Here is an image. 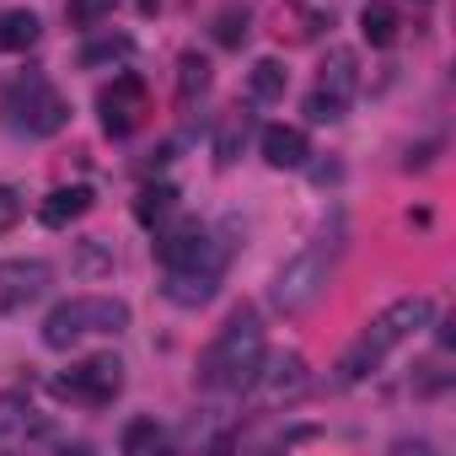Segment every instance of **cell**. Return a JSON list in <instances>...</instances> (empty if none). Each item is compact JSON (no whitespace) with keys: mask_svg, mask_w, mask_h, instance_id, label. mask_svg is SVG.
Returning a JSON list of instances; mask_svg holds the SVG:
<instances>
[{"mask_svg":"<svg viewBox=\"0 0 456 456\" xmlns=\"http://www.w3.org/2000/svg\"><path fill=\"white\" fill-rule=\"evenodd\" d=\"M429 317H435V306H429V296H403V301H392L381 317H370V328L344 349V360H338V370H333V387H354V381H365L397 344H408L413 333H424L429 328Z\"/></svg>","mask_w":456,"mask_h":456,"instance_id":"1","label":"cell"},{"mask_svg":"<svg viewBox=\"0 0 456 456\" xmlns=\"http://www.w3.org/2000/svg\"><path fill=\"white\" fill-rule=\"evenodd\" d=\"M264 354H269V349H264V322H258V312L242 306L232 322L215 333V344L204 349L199 381L215 387V392H242V387L253 381V370H258Z\"/></svg>","mask_w":456,"mask_h":456,"instance_id":"2","label":"cell"},{"mask_svg":"<svg viewBox=\"0 0 456 456\" xmlns=\"http://www.w3.org/2000/svg\"><path fill=\"white\" fill-rule=\"evenodd\" d=\"M129 328V306L113 301V296H76L65 306H54L44 317V344L49 349H76L81 338H97V333H124Z\"/></svg>","mask_w":456,"mask_h":456,"instance_id":"3","label":"cell"},{"mask_svg":"<svg viewBox=\"0 0 456 456\" xmlns=\"http://www.w3.org/2000/svg\"><path fill=\"white\" fill-rule=\"evenodd\" d=\"M6 118H12V129H22V134H33V140H49V134H60L65 129V118H70V108H65V97L44 81V76H28V81H17L12 92H6Z\"/></svg>","mask_w":456,"mask_h":456,"instance_id":"4","label":"cell"},{"mask_svg":"<svg viewBox=\"0 0 456 456\" xmlns=\"http://www.w3.org/2000/svg\"><path fill=\"white\" fill-rule=\"evenodd\" d=\"M328 274H333V248H306V253H296L285 269H280V280H274V306L285 312V317H301V312H312L317 301H322V290H328Z\"/></svg>","mask_w":456,"mask_h":456,"instance_id":"5","label":"cell"},{"mask_svg":"<svg viewBox=\"0 0 456 456\" xmlns=\"http://www.w3.org/2000/svg\"><path fill=\"white\" fill-rule=\"evenodd\" d=\"M54 392L65 403H86V408H108L124 392V360L118 354H86L76 360L65 376H54Z\"/></svg>","mask_w":456,"mask_h":456,"instance_id":"6","label":"cell"},{"mask_svg":"<svg viewBox=\"0 0 456 456\" xmlns=\"http://www.w3.org/2000/svg\"><path fill=\"white\" fill-rule=\"evenodd\" d=\"M306 387H312V370H306L301 354H274V360L264 354L258 370H253V381H248L242 392H248V403H253L258 413H274V408H290Z\"/></svg>","mask_w":456,"mask_h":456,"instance_id":"7","label":"cell"},{"mask_svg":"<svg viewBox=\"0 0 456 456\" xmlns=\"http://www.w3.org/2000/svg\"><path fill=\"white\" fill-rule=\"evenodd\" d=\"M354 86H360V60H354L349 49H333L328 65H322V76H317V86H312V97H306V118H312V124L344 118Z\"/></svg>","mask_w":456,"mask_h":456,"instance_id":"8","label":"cell"},{"mask_svg":"<svg viewBox=\"0 0 456 456\" xmlns=\"http://www.w3.org/2000/svg\"><path fill=\"white\" fill-rule=\"evenodd\" d=\"M156 258H161V269H220L225 242H215L209 225H199V220H177L172 232H161Z\"/></svg>","mask_w":456,"mask_h":456,"instance_id":"9","label":"cell"},{"mask_svg":"<svg viewBox=\"0 0 456 456\" xmlns=\"http://www.w3.org/2000/svg\"><path fill=\"white\" fill-rule=\"evenodd\" d=\"M97 113H102V129L113 134V140H124V134H134L140 124H145V113H151V92H145V81L140 76H113L102 92H97Z\"/></svg>","mask_w":456,"mask_h":456,"instance_id":"10","label":"cell"},{"mask_svg":"<svg viewBox=\"0 0 456 456\" xmlns=\"http://www.w3.org/2000/svg\"><path fill=\"white\" fill-rule=\"evenodd\" d=\"M49 285H54V269L44 258H6L0 264V317L28 312Z\"/></svg>","mask_w":456,"mask_h":456,"instance_id":"11","label":"cell"},{"mask_svg":"<svg viewBox=\"0 0 456 456\" xmlns=\"http://www.w3.org/2000/svg\"><path fill=\"white\" fill-rule=\"evenodd\" d=\"M258 145H264V161L280 167V172H296V167H306V156H312V145H306V134H301L296 124H269V129L258 134Z\"/></svg>","mask_w":456,"mask_h":456,"instance_id":"12","label":"cell"},{"mask_svg":"<svg viewBox=\"0 0 456 456\" xmlns=\"http://www.w3.org/2000/svg\"><path fill=\"white\" fill-rule=\"evenodd\" d=\"M215 285H220V269H167V280H161L167 301H177V306H204L215 296Z\"/></svg>","mask_w":456,"mask_h":456,"instance_id":"13","label":"cell"},{"mask_svg":"<svg viewBox=\"0 0 456 456\" xmlns=\"http://www.w3.org/2000/svg\"><path fill=\"white\" fill-rule=\"evenodd\" d=\"M86 209H92V188H81V183H76V188H54V193H49V199L38 204V220H44V225H54V232H60V225L81 220Z\"/></svg>","mask_w":456,"mask_h":456,"instance_id":"14","label":"cell"},{"mask_svg":"<svg viewBox=\"0 0 456 456\" xmlns=\"http://www.w3.org/2000/svg\"><path fill=\"white\" fill-rule=\"evenodd\" d=\"M248 134H253V118H248L242 108H232V113H220V124H215V161H220V167H232V161L242 156Z\"/></svg>","mask_w":456,"mask_h":456,"instance_id":"15","label":"cell"},{"mask_svg":"<svg viewBox=\"0 0 456 456\" xmlns=\"http://www.w3.org/2000/svg\"><path fill=\"white\" fill-rule=\"evenodd\" d=\"M360 33H365L370 49H392L397 33H403V17H397L392 6H381V0H370V6L360 12Z\"/></svg>","mask_w":456,"mask_h":456,"instance_id":"16","label":"cell"},{"mask_svg":"<svg viewBox=\"0 0 456 456\" xmlns=\"http://www.w3.org/2000/svg\"><path fill=\"white\" fill-rule=\"evenodd\" d=\"M38 17L33 12H6V17H0V49H6V54H28L33 44H38Z\"/></svg>","mask_w":456,"mask_h":456,"instance_id":"17","label":"cell"},{"mask_svg":"<svg viewBox=\"0 0 456 456\" xmlns=\"http://www.w3.org/2000/svg\"><path fill=\"white\" fill-rule=\"evenodd\" d=\"M248 22H253V17H248L242 0L220 6V12H215V22H209V28H215V44H220V49H242V44H248V33H253Z\"/></svg>","mask_w":456,"mask_h":456,"instance_id":"18","label":"cell"},{"mask_svg":"<svg viewBox=\"0 0 456 456\" xmlns=\"http://www.w3.org/2000/svg\"><path fill=\"white\" fill-rule=\"evenodd\" d=\"M209 92V60L199 54V49H188L183 60H177V102H193V97H204Z\"/></svg>","mask_w":456,"mask_h":456,"instance_id":"19","label":"cell"},{"mask_svg":"<svg viewBox=\"0 0 456 456\" xmlns=\"http://www.w3.org/2000/svg\"><path fill=\"white\" fill-rule=\"evenodd\" d=\"M285 86H290V70H285L280 60H258V65H253V76H248V92H253L258 102H280V97H285Z\"/></svg>","mask_w":456,"mask_h":456,"instance_id":"20","label":"cell"},{"mask_svg":"<svg viewBox=\"0 0 456 456\" xmlns=\"http://www.w3.org/2000/svg\"><path fill=\"white\" fill-rule=\"evenodd\" d=\"M33 429H38V408L22 392L0 397V435H33Z\"/></svg>","mask_w":456,"mask_h":456,"instance_id":"21","label":"cell"},{"mask_svg":"<svg viewBox=\"0 0 456 456\" xmlns=\"http://www.w3.org/2000/svg\"><path fill=\"white\" fill-rule=\"evenodd\" d=\"M172 209H177V188H172V183L140 188V199H134V220H140V225H156V220H167Z\"/></svg>","mask_w":456,"mask_h":456,"instance_id":"22","label":"cell"},{"mask_svg":"<svg viewBox=\"0 0 456 456\" xmlns=\"http://www.w3.org/2000/svg\"><path fill=\"white\" fill-rule=\"evenodd\" d=\"M118 445H124V456H151V451H161V445H167V435H161V424H156V419H129Z\"/></svg>","mask_w":456,"mask_h":456,"instance_id":"23","label":"cell"},{"mask_svg":"<svg viewBox=\"0 0 456 456\" xmlns=\"http://www.w3.org/2000/svg\"><path fill=\"white\" fill-rule=\"evenodd\" d=\"M129 49H134V44H129L124 33H113V38L86 44V49H81V65H86V70H97V65H118V60H129Z\"/></svg>","mask_w":456,"mask_h":456,"instance_id":"24","label":"cell"},{"mask_svg":"<svg viewBox=\"0 0 456 456\" xmlns=\"http://www.w3.org/2000/svg\"><path fill=\"white\" fill-rule=\"evenodd\" d=\"M118 12V0H70V22L76 28H97Z\"/></svg>","mask_w":456,"mask_h":456,"instance_id":"25","label":"cell"},{"mask_svg":"<svg viewBox=\"0 0 456 456\" xmlns=\"http://www.w3.org/2000/svg\"><path fill=\"white\" fill-rule=\"evenodd\" d=\"M102 269H113V248L92 237V242L81 248V274H102Z\"/></svg>","mask_w":456,"mask_h":456,"instance_id":"26","label":"cell"},{"mask_svg":"<svg viewBox=\"0 0 456 456\" xmlns=\"http://www.w3.org/2000/svg\"><path fill=\"white\" fill-rule=\"evenodd\" d=\"M17 220H22V199H17V188H6V183H0V237H6Z\"/></svg>","mask_w":456,"mask_h":456,"instance_id":"27","label":"cell"},{"mask_svg":"<svg viewBox=\"0 0 456 456\" xmlns=\"http://www.w3.org/2000/svg\"><path fill=\"white\" fill-rule=\"evenodd\" d=\"M413 6H429V0H413Z\"/></svg>","mask_w":456,"mask_h":456,"instance_id":"28","label":"cell"}]
</instances>
